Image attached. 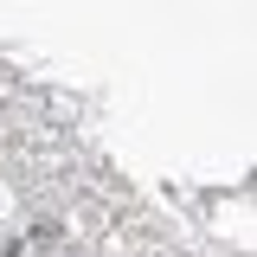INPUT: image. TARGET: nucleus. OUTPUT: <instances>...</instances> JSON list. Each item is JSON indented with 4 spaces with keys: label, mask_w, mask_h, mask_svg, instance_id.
<instances>
[]
</instances>
